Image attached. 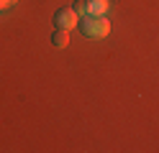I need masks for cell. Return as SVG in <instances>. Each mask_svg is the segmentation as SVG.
Segmentation results:
<instances>
[{"label": "cell", "mask_w": 159, "mask_h": 153, "mask_svg": "<svg viewBox=\"0 0 159 153\" xmlns=\"http://www.w3.org/2000/svg\"><path fill=\"white\" fill-rule=\"evenodd\" d=\"M11 3H16V0H11Z\"/></svg>", "instance_id": "6"}, {"label": "cell", "mask_w": 159, "mask_h": 153, "mask_svg": "<svg viewBox=\"0 0 159 153\" xmlns=\"http://www.w3.org/2000/svg\"><path fill=\"white\" fill-rule=\"evenodd\" d=\"M77 23H80V15L75 13L72 8H62V10H57V13H54V26H57V28L72 31Z\"/></svg>", "instance_id": "2"}, {"label": "cell", "mask_w": 159, "mask_h": 153, "mask_svg": "<svg viewBox=\"0 0 159 153\" xmlns=\"http://www.w3.org/2000/svg\"><path fill=\"white\" fill-rule=\"evenodd\" d=\"M72 10H75L80 18H82V15H87V5H85V0H77V3L72 5Z\"/></svg>", "instance_id": "5"}, {"label": "cell", "mask_w": 159, "mask_h": 153, "mask_svg": "<svg viewBox=\"0 0 159 153\" xmlns=\"http://www.w3.org/2000/svg\"><path fill=\"white\" fill-rule=\"evenodd\" d=\"M80 31L90 38H105L111 33V23L105 15H82L80 18Z\"/></svg>", "instance_id": "1"}, {"label": "cell", "mask_w": 159, "mask_h": 153, "mask_svg": "<svg viewBox=\"0 0 159 153\" xmlns=\"http://www.w3.org/2000/svg\"><path fill=\"white\" fill-rule=\"evenodd\" d=\"M52 44H54L57 49H64V46H69V31H64V28H57L54 33H52Z\"/></svg>", "instance_id": "4"}, {"label": "cell", "mask_w": 159, "mask_h": 153, "mask_svg": "<svg viewBox=\"0 0 159 153\" xmlns=\"http://www.w3.org/2000/svg\"><path fill=\"white\" fill-rule=\"evenodd\" d=\"M87 5V15H105L111 8V0H85Z\"/></svg>", "instance_id": "3"}]
</instances>
